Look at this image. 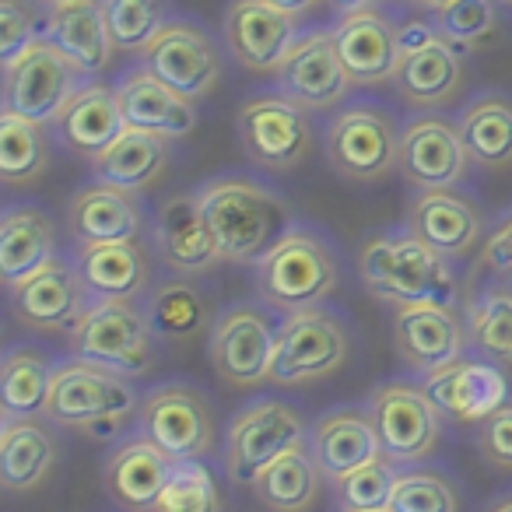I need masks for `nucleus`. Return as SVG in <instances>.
<instances>
[{
    "mask_svg": "<svg viewBox=\"0 0 512 512\" xmlns=\"http://www.w3.org/2000/svg\"><path fill=\"white\" fill-rule=\"evenodd\" d=\"M435 29L460 50H474L498 29V0H442Z\"/></svg>",
    "mask_w": 512,
    "mask_h": 512,
    "instance_id": "obj_43",
    "label": "nucleus"
},
{
    "mask_svg": "<svg viewBox=\"0 0 512 512\" xmlns=\"http://www.w3.org/2000/svg\"><path fill=\"white\" fill-rule=\"evenodd\" d=\"M498 4H512V0H498Z\"/></svg>",
    "mask_w": 512,
    "mask_h": 512,
    "instance_id": "obj_55",
    "label": "nucleus"
},
{
    "mask_svg": "<svg viewBox=\"0 0 512 512\" xmlns=\"http://www.w3.org/2000/svg\"><path fill=\"white\" fill-rule=\"evenodd\" d=\"M57 253V225L36 204H11L0 218V274L8 285L46 267Z\"/></svg>",
    "mask_w": 512,
    "mask_h": 512,
    "instance_id": "obj_33",
    "label": "nucleus"
},
{
    "mask_svg": "<svg viewBox=\"0 0 512 512\" xmlns=\"http://www.w3.org/2000/svg\"><path fill=\"white\" fill-rule=\"evenodd\" d=\"M57 435L50 418L0 421V484L11 495H29L50 481L57 467Z\"/></svg>",
    "mask_w": 512,
    "mask_h": 512,
    "instance_id": "obj_31",
    "label": "nucleus"
},
{
    "mask_svg": "<svg viewBox=\"0 0 512 512\" xmlns=\"http://www.w3.org/2000/svg\"><path fill=\"white\" fill-rule=\"evenodd\" d=\"M481 260L502 278H512V211L491 228V235L484 239Z\"/></svg>",
    "mask_w": 512,
    "mask_h": 512,
    "instance_id": "obj_48",
    "label": "nucleus"
},
{
    "mask_svg": "<svg viewBox=\"0 0 512 512\" xmlns=\"http://www.w3.org/2000/svg\"><path fill=\"white\" fill-rule=\"evenodd\" d=\"M155 512H221L218 484L200 460H176Z\"/></svg>",
    "mask_w": 512,
    "mask_h": 512,
    "instance_id": "obj_42",
    "label": "nucleus"
},
{
    "mask_svg": "<svg viewBox=\"0 0 512 512\" xmlns=\"http://www.w3.org/2000/svg\"><path fill=\"white\" fill-rule=\"evenodd\" d=\"M470 162L474 158L463 144L460 123L439 113H418L400 123L397 172L414 190H456Z\"/></svg>",
    "mask_w": 512,
    "mask_h": 512,
    "instance_id": "obj_14",
    "label": "nucleus"
},
{
    "mask_svg": "<svg viewBox=\"0 0 512 512\" xmlns=\"http://www.w3.org/2000/svg\"><path fill=\"white\" fill-rule=\"evenodd\" d=\"M320 467L309 446L288 449L253 477V498L271 512H309L320 498Z\"/></svg>",
    "mask_w": 512,
    "mask_h": 512,
    "instance_id": "obj_37",
    "label": "nucleus"
},
{
    "mask_svg": "<svg viewBox=\"0 0 512 512\" xmlns=\"http://www.w3.org/2000/svg\"><path fill=\"white\" fill-rule=\"evenodd\" d=\"M221 29H225L228 57L253 74L278 71L295 39L302 36L299 15L278 8L274 0H232Z\"/></svg>",
    "mask_w": 512,
    "mask_h": 512,
    "instance_id": "obj_16",
    "label": "nucleus"
},
{
    "mask_svg": "<svg viewBox=\"0 0 512 512\" xmlns=\"http://www.w3.org/2000/svg\"><path fill=\"white\" fill-rule=\"evenodd\" d=\"M53 369L57 362L32 344L8 348V355L0 358V414L4 421L39 418L46 411Z\"/></svg>",
    "mask_w": 512,
    "mask_h": 512,
    "instance_id": "obj_35",
    "label": "nucleus"
},
{
    "mask_svg": "<svg viewBox=\"0 0 512 512\" xmlns=\"http://www.w3.org/2000/svg\"><path fill=\"white\" fill-rule=\"evenodd\" d=\"M309 453H313L320 474L337 484L348 474H355L358 467L379 460L383 446H379L376 425H372L365 407H337V411H327L313 421Z\"/></svg>",
    "mask_w": 512,
    "mask_h": 512,
    "instance_id": "obj_26",
    "label": "nucleus"
},
{
    "mask_svg": "<svg viewBox=\"0 0 512 512\" xmlns=\"http://www.w3.org/2000/svg\"><path fill=\"white\" fill-rule=\"evenodd\" d=\"M141 397L144 393H137L134 379L123 372L88 358H67L53 369L43 418L60 428L85 432L88 425L106 418H137Z\"/></svg>",
    "mask_w": 512,
    "mask_h": 512,
    "instance_id": "obj_4",
    "label": "nucleus"
},
{
    "mask_svg": "<svg viewBox=\"0 0 512 512\" xmlns=\"http://www.w3.org/2000/svg\"><path fill=\"white\" fill-rule=\"evenodd\" d=\"M197 200L225 264L253 267L292 225L288 200L264 179L239 176V172L207 179L197 190Z\"/></svg>",
    "mask_w": 512,
    "mask_h": 512,
    "instance_id": "obj_1",
    "label": "nucleus"
},
{
    "mask_svg": "<svg viewBox=\"0 0 512 512\" xmlns=\"http://www.w3.org/2000/svg\"><path fill=\"white\" fill-rule=\"evenodd\" d=\"M358 274L362 285L393 309L456 302V274L449 256L425 246L411 228L369 235L358 253Z\"/></svg>",
    "mask_w": 512,
    "mask_h": 512,
    "instance_id": "obj_2",
    "label": "nucleus"
},
{
    "mask_svg": "<svg viewBox=\"0 0 512 512\" xmlns=\"http://www.w3.org/2000/svg\"><path fill=\"white\" fill-rule=\"evenodd\" d=\"M407 228L449 260L474 253L484 239L481 207L456 190H418L407 204Z\"/></svg>",
    "mask_w": 512,
    "mask_h": 512,
    "instance_id": "obj_24",
    "label": "nucleus"
},
{
    "mask_svg": "<svg viewBox=\"0 0 512 512\" xmlns=\"http://www.w3.org/2000/svg\"><path fill=\"white\" fill-rule=\"evenodd\" d=\"M397 463L390 456L358 467L355 474H348L344 481H337V509L341 512H365V509H390L393 488H397Z\"/></svg>",
    "mask_w": 512,
    "mask_h": 512,
    "instance_id": "obj_44",
    "label": "nucleus"
},
{
    "mask_svg": "<svg viewBox=\"0 0 512 512\" xmlns=\"http://www.w3.org/2000/svg\"><path fill=\"white\" fill-rule=\"evenodd\" d=\"M330 32H334L337 57H341L351 85H383V81H393V71H397L400 60V43L397 25L383 11H351V15L337 18L330 25Z\"/></svg>",
    "mask_w": 512,
    "mask_h": 512,
    "instance_id": "obj_23",
    "label": "nucleus"
},
{
    "mask_svg": "<svg viewBox=\"0 0 512 512\" xmlns=\"http://www.w3.org/2000/svg\"><path fill=\"white\" fill-rule=\"evenodd\" d=\"M46 39L64 50V57L78 67L85 78H102L113 64V32L106 22L102 0H67L46 15Z\"/></svg>",
    "mask_w": 512,
    "mask_h": 512,
    "instance_id": "obj_29",
    "label": "nucleus"
},
{
    "mask_svg": "<svg viewBox=\"0 0 512 512\" xmlns=\"http://www.w3.org/2000/svg\"><path fill=\"white\" fill-rule=\"evenodd\" d=\"M0 67H4V88H0L4 109L0 113L25 116V120L46 123V127L57 120L67 99L85 85V74L46 36L36 39L22 57Z\"/></svg>",
    "mask_w": 512,
    "mask_h": 512,
    "instance_id": "obj_12",
    "label": "nucleus"
},
{
    "mask_svg": "<svg viewBox=\"0 0 512 512\" xmlns=\"http://www.w3.org/2000/svg\"><path fill=\"white\" fill-rule=\"evenodd\" d=\"M239 144L260 169L288 172L313 148L309 113L281 92L249 95L239 109Z\"/></svg>",
    "mask_w": 512,
    "mask_h": 512,
    "instance_id": "obj_13",
    "label": "nucleus"
},
{
    "mask_svg": "<svg viewBox=\"0 0 512 512\" xmlns=\"http://www.w3.org/2000/svg\"><path fill=\"white\" fill-rule=\"evenodd\" d=\"M365 411L376 425L383 456H390L393 463L428 460L442 439V425H446V414L435 407L425 386L407 383V379H390V383L376 386L365 400Z\"/></svg>",
    "mask_w": 512,
    "mask_h": 512,
    "instance_id": "obj_11",
    "label": "nucleus"
},
{
    "mask_svg": "<svg viewBox=\"0 0 512 512\" xmlns=\"http://www.w3.org/2000/svg\"><path fill=\"white\" fill-rule=\"evenodd\" d=\"M8 299L11 313L22 327L43 330V334H60V330L71 334L92 295H88L85 278L78 271V260L53 256L36 274L22 278L18 285H8Z\"/></svg>",
    "mask_w": 512,
    "mask_h": 512,
    "instance_id": "obj_17",
    "label": "nucleus"
},
{
    "mask_svg": "<svg viewBox=\"0 0 512 512\" xmlns=\"http://www.w3.org/2000/svg\"><path fill=\"white\" fill-rule=\"evenodd\" d=\"M327 158L351 183H379L397 169L400 123L376 102H355L327 123Z\"/></svg>",
    "mask_w": 512,
    "mask_h": 512,
    "instance_id": "obj_10",
    "label": "nucleus"
},
{
    "mask_svg": "<svg viewBox=\"0 0 512 512\" xmlns=\"http://www.w3.org/2000/svg\"><path fill=\"white\" fill-rule=\"evenodd\" d=\"M50 169L46 123L0 113V179L8 186H29Z\"/></svg>",
    "mask_w": 512,
    "mask_h": 512,
    "instance_id": "obj_39",
    "label": "nucleus"
},
{
    "mask_svg": "<svg viewBox=\"0 0 512 512\" xmlns=\"http://www.w3.org/2000/svg\"><path fill=\"white\" fill-rule=\"evenodd\" d=\"M46 15L50 8L39 0H0V64H11L46 36Z\"/></svg>",
    "mask_w": 512,
    "mask_h": 512,
    "instance_id": "obj_46",
    "label": "nucleus"
},
{
    "mask_svg": "<svg viewBox=\"0 0 512 512\" xmlns=\"http://www.w3.org/2000/svg\"><path fill=\"white\" fill-rule=\"evenodd\" d=\"M334 15H351V11H365V8H379V0H330Z\"/></svg>",
    "mask_w": 512,
    "mask_h": 512,
    "instance_id": "obj_49",
    "label": "nucleus"
},
{
    "mask_svg": "<svg viewBox=\"0 0 512 512\" xmlns=\"http://www.w3.org/2000/svg\"><path fill=\"white\" fill-rule=\"evenodd\" d=\"M421 386L446 418L463 421V425L491 418L509 397L505 372L484 358H456V362L421 376Z\"/></svg>",
    "mask_w": 512,
    "mask_h": 512,
    "instance_id": "obj_20",
    "label": "nucleus"
},
{
    "mask_svg": "<svg viewBox=\"0 0 512 512\" xmlns=\"http://www.w3.org/2000/svg\"><path fill=\"white\" fill-rule=\"evenodd\" d=\"M43 8H60V4H67V0H39Z\"/></svg>",
    "mask_w": 512,
    "mask_h": 512,
    "instance_id": "obj_52",
    "label": "nucleus"
},
{
    "mask_svg": "<svg viewBox=\"0 0 512 512\" xmlns=\"http://www.w3.org/2000/svg\"><path fill=\"white\" fill-rule=\"evenodd\" d=\"M67 232L78 246H99V242H141L144 235V207L141 193L120 190L109 183H88L67 204Z\"/></svg>",
    "mask_w": 512,
    "mask_h": 512,
    "instance_id": "obj_25",
    "label": "nucleus"
},
{
    "mask_svg": "<svg viewBox=\"0 0 512 512\" xmlns=\"http://www.w3.org/2000/svg\"><path fill=\"white\" fill-rule=\"evenodd\" d=\"M414 4H425V8H432V11H435V8L442 4V0H414Z\"/></svg>",
    "mask_w": 512,
    "mask_h": 512,
    "instance_id": "obj_53",
    "label": "nucleus"
},
{
    "mask_svg": "<svg viewBox=\"0 0 512 512\" xmlns=\"http://www.w3.org/2000/svg\"><path fill=\"white\" fill-rule=\"evenodd\" d=\"M172 456L151 439L134 435L109 453L102 467V484L127 512H155L158 495L172 474Z\"/></svg>",
    "mask_w": 512,
    "mask_h": 512,
    "instance_id": "obj_30",
    "label": "nucleus"
},
{
    "mask_svg": "<svg viewBox=\"0 0 512 512\" xmlns=\"http://www.w3.org/2000/svg\"><path fill=\"white\" fill-rule=\"evenodd\" d=\"M281 95L302 106L306 113H323L344 102L351 88V78L344 71L341 57H337L334 32L330 29H309L295 39L288 57L271 74Z\"/></svg>",
    "mask_w": 512,
    "mask_h": 512,
    "instance_id": "obj_18",
    "label": "nucleus"
},
{
    "mask_svg": "<svg viewBox=\"0 0 512 512\" xmlns=\"http://www.w3.org/2000/svg\"><path fill=\"white\" fill-rule=\"evenodd\" d=\"M102 4H106L113 43L123 53H141L155 39V32L169 22L165 0H102Z\"/></svg>",
    "mask_w": 512,
    "mask_h": 512,
    "instance_id": "obj_41",
    "label": "nucleus"
},
{
    "mask_svg": "<svg viewBox=\"0 0 512 512\" xmlns=\"http://www.w3.org/2000/svg\"><path fill=\"white\" fill-rule=\"evenodd\" d=\"M351 330L341 313L327 306L302 309V313L281 316L278 348H274L271 376L274 386H306L330 379L348 365Z\"/></svg>",
    "mask_w": 512,
    "mask_h": 512,
    "instance_id": "obj_6",
    "label": "nucleus"
},
{
    "mask_svg": "<svg viewBox=\"0 0 512 512\" xmlns=\"http://www.w3.org/2000/svg\"><path fill=\"white\" fill-rule=\"evenodd\" d=\"M278 8H285V11H292V15H306V11H313V8H320L323 0H274Z\"/></svg>",
    "mask_w": 512,
    "mask_h": 512,
    "instance_id": "obj_50",
    "label": "nucleus"
},
{
    "mask_svg": "<svg viewBox=\"0 0 512 512\" xmlns=\"http://www.w3.org/2000/svg\"><path fill=\"white\" fill-rule=\"evenodd\" d=\"M477 449L498 470H512V407H498L491 418L481 421L477 432Z\"/></svg>",
    "mask_w": 512,
    "mask_h": 512,
    "instance_id": "obj_47",
    "label": "nucleus"
},
{
    "mask_svg": "<svg viewBox=\"0 0 512 512\" xmlns=\"http://www.w3.org/2000/svg\"><path fill=\"white\" fill-rule=\"evenodd\" d=\"M74 260L92 299H144L151 288V260L141 242L78 246Z\"/></svg>",
    "mask_w": 512,
    "mask_h": 512,
    "instance_id": "obj_32",
    "label": "nucleus"
},
{
    "mask_svg": "<svg viewBox=\"0 0 512 512\" xmlns=\"http://www.w3.org/2000/svg\"><path fill=\"white\" fill-rule=\"evenodd\" d=\"M67 337L74 358L109 365L130 379L155 365L158 337L137 299H92Z\"/></svg>",
    "mask_w": 512,
    "mask_h": 512,
    "instance_id": "obj_5",
    "label": "nucleus"
},
{
    "mask_svg": "<svg viewBox=\"0 0 512 512\" xmlns=\"http://www.w3.org/2000/svg\"><path fill=\"white\" fill-rule=\"evenodd\" d=\"M281 320L267 302H235L221 309L211 323L207 355H211L214 376L228 386H256L267 383L278 348Z\"/></svg>",
    "mask_w": 512,
    "mask_h": 512,
    "instance_id": "obj_7",
    "label": "nucleus"
},
{
    "mask_svg": "<svg viewBox=\"0 0 512 512\" xmlns=\"http://www.w3.org/2000/svg\"><path fill=\"white\" fill-rule=\"evenodd\" d=\"M141 306L151 330H155V337L169 344L190 341L200 330H207V323H214L204 292L190 278H179V274L151 285L148 295L141 299Z\"/></svg>",
    "mask_w": 512,
    "mask_h": 512,
    "instance_id": "obj_36",
    "label": "nucleus"
},
{
    "mask_svg": "<svg viewBox=\"0 0 512 512\" xmlns=\"http://www.w3.org/2000/svg\"><path fill=\"white\" fill-rule=\"evenodd\" d=\"M365 512H393V509H365Z\"/></svg>",
    "mask_w": 512,
    "mask_h": 512,
    "instance_id": "obj_54",
    "label": "nucleus"
},
{
    "mask_svg": "<svg viewBox=\"0 0 512 512\" xmlns=\"http://www.w3.org/2000/svg\"><path fill=\"white\" fill-rule=\"evenodd\" d=\"M309 421L299 407L278 397H260L232 418L225 432V470L235 484H253V477L288 449L309 446Z\"/></svg>",
    "mask_w": 512,
    "mask_h": 512,
    "instance_id": "obj_8",
    "label": "nucleus"
},
{
    "mask_svg": "<svg viewBox=\"0 0 512 512\" xmlns=\"http://www.w3.org/2000/svg\"><path fill=\"white\" fill-rule=\"evenodd\" d=\"M134 428L172 460H204L218 439L211 400L190 383H162L144 393Z\"/></svg>",
    "mask_w": 512,
    "mask_h": 512,
    "instance_id": "obj_9",
    "label": "nucleus"
},
{
    "mask_svg": "<svg viewBox=\"0 0 512 512\" xmlns=\"http://www.w3.org/2000/svg\"><path fill=\"white\" fill-rule=\"evenodd\" d=\"M116 99H120L127 127L165 137V141H179V137L193 134V127L200 120L197 102L179 95L165 81H158L148 67L123 71L116 78Z\"/></svg>",
    "mask_w": 512,
    "mask_h": 512,
    "instance_id": "obj_22",
    "label": "nucleus"
},
{
    "mask_svg": "<svg viewBox=\"0 0 512 512\" xmlns=\"http://www.w3.org/2000/svg\"><path fill=\"white\" fill-rule=\"evenodd\" d=\"M50 127L67 151H74V155L85 158V162H95V158L127 130L120 99H116V85L85 81V85L67 99V106L60 109V116Z\"/></svg>",
    "mask_w": 512,
    "mask_h": 512,
    "instance_id": "obj_27",
    "label": "nucleus"
},
{
    "mask_svg": "<svg viewBox=\"0 0 512 512\" xmlns=\"http://www.w3.org/2000/svg\"><path fill=\"white\" fill-rule=\"evenodd\" d=\"M155 249L162 264L179 278H197L225 264L197 193H172L155 214Z\"/></svg>",
    "mask_w": 512,
    "mask_h": 512,
    "instance_id": "obj_19",
    "label": "nucleus"
},
{
    "mask_svg": "<svg viewBox=\"0 0 512 512\" xmlns=\"http://www.w3.org/2000/svg\"><path fill=\"white\" fill-rule=\"evenodd\" d=\"M463 344H467V327L453 306L393 309V348L421 376L463 358Z\"/></svg>",
    "mask_w": 512,
    "mask_h": 512,
    "instance_id": "obj_21",
    "label": "nucleus"
},
{
    "mask_svg": "<svg viewBox=\"0 0 512 512\" xmlns=\"http://www.w3.org/2000/svg\"><path fill=\"white\" fill-rule=\"evenodd\" d=\"M460 134L470 158L481 169H505L512 165V95L481 92L463 106Z\"/></svg>",
    "mask_w": 512,
    "mask_h": 512,
    "instance_id": "obj_38",
    "label": "nucleus"
},
{
    "mask_svg": "<svg viewBox=\"0 0 512 512\" xmlns=\"http://www.w3.org/2000/svg\"><path fill=\"white\" fill-rule=\"evenodd\" d=\"M169 169V141L144 130L127 127L99 158L92 162V176L99 183L120 186L130 193H144Z\"/></svg>",
    "mask_w": 512,
    "mask_h": 512,
    "instance_id": "obj_34",
    "label": "nucleus"
},
{
    "mask_svg": "<svg viewBox=\"0 0 512 512\" xmlns=\"http://www.w3.org/2000/svg\"><path fill=\"white\" fill-rule=\"evenodd\" d=\"M467 341L481 355L512 365V288L488 285L467 309Z\"/></svg>",
    "mask_w": 512,
    "mask_h": 512,
    "instance_id": "obj_40",
    "label": "nucleus"
},
{
    "mask_svg": "<svg viewBox=\"0 0 512 512\" xmlns=\"http://www.w3.org/2000/svg\"><path fill=\"white\" fill-rule=\"evenodd\" d=\"M463 85V57L460 46H453L446 36H435L432 43L400 50L393 88L407 106L432 113L439 106H449Z\"/></svg>",
    "mask_w": 512,
    "mask_h": 512,
    "instance_id": "obj_28",
    "label": "nucleus"
},
{
    "mask_svg": "<svg viewBox=\"0 0 512 512\" xmlns=\"http://www.w3.org/2000/svg\"><path fill=\"white\" fill-rule=\"evenodd\" d=\"M137 57L158 81L193 102L211 95L221 78V46L200 25L183 18H169Z\"/></svg>",
    "mask_w": 512,
    "mask_h": 512,
    "instance_id": "obj_15",
    "label": "nucleus"
},
{
    "mask_svg": "<svg viewBox=\"0 0 512 512\" xmlns=\"http://www.w3.org/2000/svg\"><path fill=\"white\" fill-rule=\"evenodd\" d=\"M253 274L260 302L278 316L323 306L341 285V264L330 239L302 221H292L281 232V239L253 264Z\"/></svg>",
    "mask_w": 512,
    "mask_h": 512,
    "instance_id": "obj_3",
    "label": "nucleus"
},
{
    "mask_svg": "<svg viewBox=\"0 0 512 512\" xmlns=\"http://www.w3.org/2000/svg\"><path fill=\"white\" fill-rule=\"evenodd\" d=\"M488 512H512V495H509V498H498V502L491 505Z\"/></svg>",
    "mask_w": 512,
    "mask_h": 512,
    "instance_id": "obj_51",
    "label": "nucleus"
},
{
    "mask_svg": "<svg viewBox=\"0 0 512 512\" xmlns=\"http://www.w3.org/2000/svg\"><path fill=\"white\" fill-rule=\"evenodd\" d=\"M393 512H460L456 488L435 470H404L393 488Z\"/></svg>",
    "mask_w": 512,
    "mask_h": 512,
    "instance_id": "obj_45",
    "label": "nucleus"
}]
</instances>
